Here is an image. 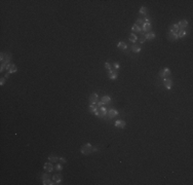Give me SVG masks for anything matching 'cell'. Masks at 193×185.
<instances>
[{"label": "cell", "mask_w": 193, "mask_h": 185, "mask_svg": "<svg viewBox=\"0 0 193 185\" xmlns=\"http://www.w3.org/2000/svg\"><path fill=\"white\" fill-rule=\"evenodd\" d=\"M41 179H42V180H44V179H48L47 172H46V173H44V174H42V176H41Z\"/></svg>", "instance_id": "33"}, {"label": "cell", "mask_w": 193, "mask_h": 185, "mask_svg": "<svg viewBox=\"0 0 193 185\" xmlns=\"http://www.w3.org/2000/svg\"><path fill=\"white\" fill-rule=\"evenodd\" d=\"M187 35V31L186 30H180L178 33V38H184Z\"/></svg>", "instance_id": "24"}, {"label": "cell", "mask_w": 193, "mask_h": 185, "mask_svg": "<svg viewBox=\"0 0 193 185\" xmlns=\"http://www.w3.org/2000/svg\"><path fill=\"white\" fill-rule=\"evenodd\" d=\"M108 76L111 80H115L118 76V70H115V69H111L108 70Z\"/></svg>", "instance_id": "6"}, {"label": "cell", "mask_w": 193, "mask_h": 185, "mask_svg": "<svg viewBox=\"0 0 193 185\" xmlns=\"http://www.w3.org/2000/svg\"><path fill=\"white\" fill-rule=\"evenodd\" d=\"M55 169H56L57 171H62V170H63V166H62V164H57L56 167H55Z\"/></svg>", "instance_id": "30"}, {"label": "cell", "mask_w": 193, "mask_h": 185, "mask_svg": "<svg viewBox=\"0 0 193 185\" xmlns=\"http://www.w3.org/2000/svg\"><path fill=\"white\" fill-rule=\"evenodd\" d=\"M118 114H119V112L116 110V109L111 108V109H109L108 112H107V116H108L109 119H113V118H115L116 116H117Z\"/></svg>", "instance_id": "5"}, {"label": "cell", "mask_w": 193, "mask_h": 185, "mask_svg": "<svg viewBox=\"0 0 193 185\" xmlns=\"http://www.w3.org/2000/svg\"><path fill=\"white\" fill-rule=\"evenodd\" d=\"M5 77H1V79H0V85H3L4 84V82H5Z\"/></svg>", "instance_id": "34"}, {"label": "cell", "mask_w": 193, "mask_h": 185, "mask_svg": "<svg viewBox=\"0 0 193 185\" xmlns=\"http://www.w3.org/2000/svg\"><path fill=\"white\" fill-rule=\"evenodd\" d=\"M16 71H17V67H16V65H15V64H11L10 68L8 69V72H9L10 74H13V73H15Z\"/></svg>", "instance_id": "23"}, {"label": "cell", "mask_w": 193, "mask_h": 185, "mask_svg": "<svg viewBox=\"0 0 193 185\" xmlns=\"http://www.w3.org/2000/svg\"><path fill=\"white\" fill-rule=\"evenodd\" d=\"M117 47L121 50H126L127 49V44L124 42V41H119L117 43Z\"/></svg>", "instance_id": "19"}, {"label": "cell", "mask_w": 193, "mask_h": 185, "mask_svg": "<svg viewBox=\"0 0 193 185\" xmlns=\"http://www.w3.org/2000/svg\"><path fill=\"white\" fill-rule=\"evenodd\" d=\"M131 50L134 54H139V53H141V47L138 46L137 43H133L132 46H131Z\"/></svg>", "instance_id": "11"}, {"label": "cell", "mask_w": 193, "mask_h": 185, "mask_svg": "<svg viewBox=\"0 0 193 185\" xmlns=\"http://www.w3.org/2000/svg\"><path fill=\"white\" fill-rule=\"evenodd\" d=\"M9 74H10L9 72H7V73H5V75H4V77H5V78H8V77H9Z\"/></svg>", "instance_id": "35"}, {"label": "cell", "mask_w": 193, "mask_h": 185, "mask_svg": "<svg viewBox=\"0 0 193 185\" xmlns=\"http://www.w3.org/2000/svg\"><path fill=\"white\" fill-rule=\"evenodd\" d=\"M155 36H156V34H155L154 32H148V33L145 34V39H146V40H149V41H150V40L154 39Z\"/></svg>", "instance_id": "17"}, {"label": "cell", "mask_w": 193, "mask_h": 185, "mask_svg": "<svg viewBox=\"0 0 193 185\" xmlns=\"http://www.w3.org/2000/svg\"><path fill=\"white\" fill-rule=\"evenodd\" d=\"M128 40H130L132 43H136L138 41V35H136L134 33H130V35H128Z\"/></svg>", "instance_id": "15"}, {"label": "cell", "mask_w": 193, "mask_h": 185, "mask_svg": "<svg viewBox=\"0 0 193 185\" xmlns=\"http://www.w3.org/2000/svg\"><path fill=\"white\" fill-rule=\"evenodd\" d=\"M47 159H48V161H50V163H52V164L58 163V161H59V157H58L57 155H54V154L49 155V156L47 157Z\"/></svg>", "instance_id": "20"}, {"label": "cell", "mask_w": 193, "mask_h": 185, "mask_svg": "<svg viewBox=\"0 0 193 185\" xmlns=\"http://www.w3.org/2000/svg\"><path fill=\"white\" fill-rule=\"evenodd\" d=\"M140 35H141V37H140V43L141 44H143L145 41H146V39H145V33H142V34H140Z\"/></svg>", "instance_id": "28"}, {"label": "cell", "mask_w": 193, "mask_h": 185, "mask_svg": "<svg viewBox=\"0 0 193 185\" xmlns=\"http://www.w3.org/2000/svg\"><path fill=\"white\" fill-rule=\"evenodd\" d=\"M59 161H60V164H65L66 163V158L65 157H59Z\"/></svg>", "instance_id": "32"}, {"label": "cell", "mask_w": 193, "mask_h": 185, "mask_svg": "<svg viewBox=\"0 0 193 185\" xmlns=\"http://www.w3.org/2000/svg\"><path fill=\"white\" fill-rule=\"evenodd\" d=\"M62 176L60 175V174H57V175H54L52 176V180H54V182L56 183V184H60L61 183V181H62Z\"/></svg>", "instance_id": "18"}, {"label": "cell", "mask_w": 193, "mask_h": 185, "mask_svg": "<svg viewBox=\"0 0 193 185\" xmlns=\"http://www.w3.org/2000/svg\"><path fill=\"white\" fill-rule=\"evenodd\" d=\"M162 85L164 86L166 90H171L173 88V80L171 78H163L162 79Z\"/></svg>", "instance_id": "4"}, {"label": "cell", "mask_w": 193, "mask_h": 185, "mask_svg": "<svg viewBox=\"0 0 193 185\" xmlns=\"http://www.w3.org/2000/svg\"><path fill=\"white\" fill-rule=\"evenodd\" d=\"M139 13H140V15H146V14L148 13V8L146 7V6H142L141 8H140Z\"/></svg>", "instance_id": "25"}, {"label": "cell", "mask_w": 193, "mask_h": 185, "mask_svg": "<svg viewBox=\"0 0 193 185\" xmlns=\"http://www.w3.org/2000/svg\"><path fill=\"white\" fill-rule=\"evenodd\" d=\"M104 66H105V68H106L107 70H111V69H112V64H111V63H109V62H106V63H105Z\"/></svg>", "instance_id": "29"}, {"label": "cell", "mask_w": 193, "mask_h": 185, "mask_svg": "<svg viewBox=\"0 0 193 185\" xmlns=\"http://www.w3.org/2000/svg\"><path fill=\"white\" fill-rule=\"evenodd\" d=\"M43 168H44L45 172H47V173H51L52 171H54V169H55V167L52 166V163H50V161H49V163H45Z\"/></svg>", "instance_id": "9"}, {"label": "cell", "mask_w": 193, "mask_h": 185, "mask_svg": "<svg viewBox=\"0 0 193 185\" xmlns=\"http://www.w3.org/2000/svg\"><path fill=\"white\" fill-rule=\"evenodd\" d=\"M101 101L104 103V105H106V104H109L111 102V98L109 96H104V97H102Z\"/></svg>", "instance_id": "22"}, {"label": "cell", "mask_w": 193, "mask_h": 185, "mask_svg": "<svg viewBox=\"0 0 193 185\" xmlns=\"http://www.w3.org/2000/svg\"><path fill=\"white\" fill-rule=\"evenodd\" d=\"M42 184L43 185H52V184H56V183L52 182L51 180H49V178H48V179H44V180H42Z\"/></svg>", "instance_id": "26"}, {"label": "cell", "mask_w": 193, "mask_h": 185, "mask_svg": "<svg viewBox=\"0 0 193 185\" xmlns=\"http://www.w3.org/2000/svg\"><path fill=\"white\" fill-rule=\"evenodd\" d=\"M178 25H179L181 30H185V28L188 26V21H187V20H182V21H180L178 23Z\"/></svg>", "instance_id": "14"}, {"label": "cell", "mask_w": 193, "mask_h": 185, "mask_svg": "<svg viewBox=\"0 0 193 185\" xmlns=\"http://www.w3.org/2000/svg\"><path fill=\"white\" fill-rule=\"evenodd\" d=\"M136 25H138L139 27H142V25L144 24V21H143V19L142 18H138V20L136 21V23H134Z\"/></svg>", "instance_id": "27"}, {"label": "cell", "mask_w": 193, "mask_h": 185, "mask_svg": "<svg viewBox=\"0 0 193 185\" xmlns=\"http://www.w3.org/2000/svg\"><path fill=\"white\" fill-rule=\"evenodd\" d=\"M80 152L82 153L83 155H89V154H90L92 152V146L90 145L89 143H86V144H84V145L81 146Z\"/></svg>", "instance_id": "2"}, {"label": "cell", "mask_w": 193, "mask_h": 185, "mask_svg": "<svg viewBox=\"0 0 193 185\" xmlns=\"http://www.w3.org/2000/svg\"><path fill=\"white\" fill-rule=\"evenodd\" d=\"M112 68H114L115 70H119L120 66H119V64H118V63H113V64H112Z\"/></svg>", "instance_id": "31"}, {"label": "cell", "mask_w": 193, "mask_h": 185, "mask_svg": "<svg viewBox=\"0 0 193 185\" xmlns=\"http://www.w3.org/2000/svg\"><path fill=\"white\" fill-rule=\"evenodd\" d=\"M151 22H149V23H146V22H144V24L142 25V27H141V29H142V33H148L150 30H151Z\"/></svg>", "instance_id": "7"}, {"label": "cell", "mask_w": 193, "mask_h": 185, "mask_svg": "<svg viewBox=\"0 0 193 185\" xmlns=\"http://www.w3.org/2000/svg\"><path fill=\"white\" fill-rule=\"evenodd\" d=\"M125 121L124 120H121V119H118V120H116L115 123H114V126H116V128H118V129H121V130H123L124 128H125Z\"/></svg>", "instance_id": "8"}, {"label": "cell", "mask_w": 193, "mask_h": 185, "mask_svg": "<svg viewBox=\"0 0 193 185\" xmlns=\"http://www.w3.org/2000/svg\"><path fill=\"white\" fill-rule=\"evenodd\" d=\"M180 30H181V29H180V27H179V25H178V23H177V24H174V25H172L171 27H169V31L173 32V33L178 34Z\"/></svg>", "instance_id": "12"}, {"label": "cell", "mask_w": 193, "mask_h": 185, "mask_svg": "<svg viewBox=\"0 0 193 185\" xmlns=\"http://www.w3.org/2000/svg\"><path fill=\"white\" fill-rule=\"evenodd\" d=\"M172 75V72H171V70H169L168 68H163V69H161V70L159 71V73H158V76H159V78H161V79H163V78H168L169 76Z\"/></svg>", "instance_id": "3"}, {"label": "cell", "mask_w": 193, "mask_h": 185, "mask_svg": "<svg viewBox=\"0 0 193 185\" xmlns=\"http://www.w3.org/2000/svg\"><path fill=\"white\" fill-rule=\"evenodd\" d=\"M132 31L133 32H136V33H142V29H141V27H139L138 25L134 24L133 27H132Z\"/></svg>", "instance_id": "21"}, {"label": "cell", "mask_w": 193, "mask_h": 185, "mask_svg": "<svg viewBox=\"0 0 193 185\" xmlns=\"http://www.w3.org/2000/svg\"><path fill=\"white\" fill-rule=\"evenodd\" d=\"M97 109H98L97 103H91V104H89V108H87V110H89V113H95L97 111Z\"/></svg>", "instance_id": "13"}, {"label": "cell", "mask_w": 193, "mask_h": 185, "mask_svg": "<svg viewBox=\"0 0 193 185\" xmlns=\"http://www.w3.org/2000/svg\"><path fill=\"white\" fill-rule=\"evenodd\" d=\"M167 35H168V39L171 40V41H175V40L179 39V38H178V34H176V33H173V32H171V31H168Z\"/></svg>", "instance_id": "16"}, {"label": "cell", "mask_w": 193, "mask_h": 185, "mask_svg": "<svg viewBox=\"0 0 193 185\" xmlns=\"http://www.w3.org/2000/svg\"><path fill=\"white\" fill-rule=\"evenodd\" d=\"M107 112H108V109H107L106 106L104 105V106H101V107H98L97 111L93 114H95L96 116L99 117V118H104V117L107 116Z\"/></svg>", "instance_id": "1"}, {"label": "cell", "mask_w": 193, "mask_h": 185, "mask_svg": "<svg viewBox=\"0 0 193 185\" xmlns=\"http://www.w3.org/2000/svg\"><path fill=\"white\" fill-rule=\"evenodd\" d=\"M89 101L90 104H91V103H97V102L99 101V96H98V94H96V92H92V94H90L89 97Z\"/></svg>", "instance_id": "10"}]
</instances>
